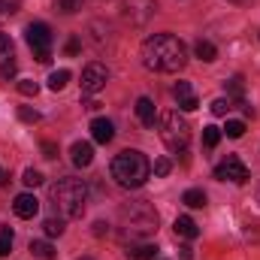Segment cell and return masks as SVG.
<instances>
[{"label": "cell", "mask_w": 260, "mask_h": 260, "mask_svg": "<svg viewBox=\"0 0 260 260\" xmlns=\"http://www.w3.org/2000/svg\"><path fill=\"white\" fill-rule=\"evenodd\" d=\"M142 64L154 73H179L188 64L185 43L173 34H154L142 43Z\"/></svg>", "instance_id": "6da1fadb"}, {"label": "cell", "mask_w": 260, "mask_h": 260, "mask_svg": "<svg viewBox=\"0 0 260 260\" xmlns=\"http://www.w3.org/2000/svg\"><path fill=\"white\" fill-rule=\"evenodd\" d=\"M151 176V164L142 151L136 148H127L121 154H115L112 160V179L121 185V188H142Z\"/></svg>", "instance_id": "7a4b0ae2"}, {"label": "cell", "mask_w": 260, "mask_h": 260, "mask_svg": "<svg viewBox=\"0 0 260 260\" xmlns=\"http://www.w3.org/2000/svg\"><path fill=\"white\" fill-rule=\"evenodd\" d=\"M52 206L64 218H82L88 206V185L82 179H61L52 185Z\"/></svg>", "instance_id": "3957f363"}, {"label": "cell", "mask_w": 260, "mask_h": 260, "mask_svg": "<svg viewBox=\"0 0 260 260\" xmlns=\"http://www.w3.org/2000/svg\"><path fill=\"white\" fill-rule=\"evenodd\" d=\"M121 221L130 236H148L157 230V212L148 200H136L130 206H121Z\"/></svg>", "instance_id": "277c9868"}, {"label": "cell", "mask_w": 260, "mask_h": 260, "mask_svg": "<svg viewBox=\"0 0 260 260\" xmlns=\"http://www.w3.org/2000/svg\"><path fill=\"white\" fill-rule=\"evenodd\" d=\"M157 121H160V139H164V145L170 151H185L191 145V127H188V121L176 109L164 112Z\"/></svg>", "instance_id": "5b68a950"}, {"label": "cell", "mask_w": 260, "mask_h": 260, "mask_svg": "<svg viewBox=\"0 0 260 260\" xmlns=\"http://www.w3.org/2000/svg\"><path fill=\"white\" fill-rule=\"evenodd\" d=\"M24 37H27V46L34 49V58H37L40 64H46V61L52 58V30H49V24L34 21V24H27Z\"/></svg>", "instance_id": "8992f818"}, {"label": "cell", "mask_w": 260, "mask_h": 260, "mask_svg": "<svg viewBox=\"0 0 260 260\" xmlns=\"http://www.w3.org/2000/svg\"><path fill=\"white\" fill-rule=\"evenodd\" d=\"M215 179L233 182V185H245V182L251 179V173H248V167H245L236 154H227V160H221V164L215 167Z\"/></svg>", "instance_id": "52a82bcc"}, {"label": "cell", "mask_w": 260, "mask_h": 260, "mask_svg": "<svg viewBox=\"0 0 260 260\" xmlns=\"http://www.w3.org/2000/svg\"><path fill=\"white\" fill-rule=\"evenodd\" d=\"M106 82H109V70L103 64H88L82 70V94H97V91H103L106 88Z\"/></svg>", "instance_id": "ba28073f"}, {"label": "cell", "mask_w": 260, "mask_h": 260, "mask_svg": "<svg viewBox=\"0 0 260 260\" xmlns=\"http://www.w3.org/2000/svg\"><path fill=\"white\" fill-rule=\"evenodd\" d=\"M154 12H157L154 0H124V18L130 24H148Z\"/></svg>", "instance_id": "9c48e42d"}, {"label": "cell", "mask_w": 260, "mask_h": 260, "mask_svg": "<svg viewBox=\"0 0 260 260\" xmlns=\"http://www.w3.org/2000/svg\"><path fill=\"white\" fill-rule=\"evenodd\" d=\"M12 209H15L18 218H34V215L40 212V200H37L34 194H18L15 203H12Z\"/></svg>", "instance_id": "30bf717a"}, {"label": "cell", "mask_w": 260, "mask_h": 260, "mask_svg": "<svg viewBox=\"0 0 260 260\" xmlns=\"http://www.w3.org/2000/svg\"><path fill=\"white\" fill-rule=\"evenodd\" d=\"M91 136H94V142H100V145L112 142V136H115L112 121H109V118H94V121H91Z\"/></svg>", "instance_id": "8fae6325"}, {"label": "cell", "mask_w": 260, "mask_h": 260, "mask_svg": "<svg viewBox=\"0 0 260 260\" xmlns=\"http://www.w3.org/2000/svg\"><path fill=\"white\" fill-rule=\"evenodd\" d=\"M70 157H73L76 167H91V160H94V148H91V142H73Z\"/></svg>", "instance_id": "7c38bea8"}, {"label": "cell", "mask_w": 260, "mask_h": 260, "mask_svg": "<svg viewBox=\"0 0 260 260\" xmlns=\"http://www.w3.org/2000/svg\"><path fill=\"white\" fill-rule=\"evenodd\" d=\"M136 118H139L145 127H154L157 112H154V103H151L148 97H139V100H136Z\"/></svg>", "instance_id": "4fadbf2b"}, {"label": "cell", "mask_w": 260, "mask_h": 260, "mask_svg": "<svg viewBox=\"0 0 260 260\" xmlns=\"http://www.w3.org/2000/svg\"><path fill=\"white\" fill-rule=\"evenodd\" d=\"M173 227H176V236H182V239H197L200 236V227L194 224V218H188V215H179Z\"/></svg>", "instance_id": "5bb4252c"}, {"label": "cell", "mask_w": 260, "mask_h": 260, "mask_svg": "<svg viewBox=\"0 0 260 260\" xmlns=\"http://www.w3.org/2000/svg\"><path fill=\"white\" fill-rule=\"evenodd\" d=\"M130 260H157V245H133L127 248Z\"/></svg>", "instance_id": "9a60e30c"}, {"label": "cell", "mask_w": 260, "mask_h": 260, "mask_svg": "<svg viewBox=\"0 0 260 260\" xmlns=\"http://www.w3.org/2000/svg\"><path fill=\"white\" fill-rule=\"evenodd\" d=\"M194 52H197V58H200V61H206V64H212V61L218 58V49H215L209 40H200V43L194 46Z\"/></svg>", "instance_id": "2e32d148"}, {"label": "cell", "mask_w": 260, "mask_h": 260, "mask_svg": "<svg viewBox=\"0 0 260 260\" xmlns=\"http://www.w3.org/2000/svg\"><path fill=\"white\" fill-rule=\"evenodd\" d=\"M182 203H185V206H191V209H203V206H206V194H203L200 188H191V191H185Z\"/></svg>", "instance_id": "e0dca14e"}, {"label": "cell", "mask_w": 260, "mask_h": 260, "mask_svg": "<svg viewBox=\"0 0 260 260\" xmlns=\"http://www.w3.org/2000/svg\"><path fill=\"white\" fill-rule=\"evenodd\" d=\"M30 254L40 260H55V248L49 242H30Z\"/></svg>", "instance_id": "ac0fdd59"}, {"label": "cell", "mask_w": 260, "mask_h": 260, "mask_svg": "<svg viewBox=\"0 0 260 260\" xmlns=\"http://www.w3.org/2000/svg\"><path fill=\"white\" fill-rule=\"evenodd\" d=\"M67 82H70V70H55V73L49 76V88H52V91H64Z\"/></svg>", "instance_id": "d6986e66"}, {"label": "cell", "mask_w": 260, "mask_h": 260, "mask_svg": "<svg viewBox=\"0 0 260 260\" xmlns=\"http://www.w3.org/2000/svg\"><path fill=\"white\" fill-rule=\"evenodd\" d=\"M221 136H224V133H221V127L209 124V127H203V145H206V148H215V145L221 142Z\"/></svg>", "instance_id": "ffe728a7"}, {"label": "cell", "mask_w": 260, "mask_h": 260, "mask_svg": "<svg viewBox=\"0 0 260 260\" xmlns=\"http://www.w3.org/2000/svg\"><path fill=\"white\" fill-rule=\"evenodd\" d=\"M43 230H46V236H49V239H55V236H61V233H64V221H61V218H46Z\"/></svg>", "instance_id": "44dd1931"}, {"label": "cell", "mask_w": 260, "mask_h": 260, "mask_svg": "<svg viewBox=\"0 0 260 260\" xmlns=\"http://www.w3.org/2000/svg\"><path fill=\"white\" fill-rule=\"evenodd\" d=\"M12 239H15L12 230H9V227H0V257H6V254L12 251Z\"/></svg>", "instance_id": "7402d4cb"}, {"label": "cell", "mask_w": 260, "mask_h": 260, "mask_svg": "<svg viewBox=\"0 0 260 260\" xmlns=\"http://www.w3.org/2000/svg\"><path fill=\"white\" fill-rule=\"evenodd\" d=\"M21 182H24L27 188H37V185H43V173L30 167V170H24V176H21Z\"/></svg>", "instance_id": "603a6c76"}, {"label": "cell", "mask_w": 260, "mask_h": 260, "mask_svg": "<svg viewBox=\"0 0 260 260\" xmlns=\"http://www.w3.org/2000/svg\"><path fill=\"white\" fill-rule=\"evenodd\" d=\"M221 133H227L230 139H239V136L245 133V121H236V118H233V121H227V127L221 130Z\"/></svg>", "instance_id": "cb8c5ba5"}, {"label": "cell", "mask_w": 260, "mask_h": 260, "mask_svg": "<svg viewBox=\"0 0 260 260\" xmlns=\"http://www.w3.org/2000/svg\"><path fill=\"white\" fill-rule=\"evenodd\" d=\"M18 91H21L24 97H37V94H40V85H37L34 79H21V82H18Z\"/></svg>", "instance_id": "d4e9b609"}, {"label": "cell", "mask_w": 260, "mask_h": 260, "mask_svg": "<svg viewBox=\"0 0 260 260\" xmlns=\"http://www.w3.org/2000/svg\"><path fill=\"white\" fill-rule=\"evenodd\" d=\"M173 94H176V100H179V103H182V100H188V97H194V91H191V82H176Z\"/></svg>", "instance_id": "484cf974"}, {"label": "cell", "mask_w": 260, "mask_h": 260, "mask_svg": "<svg viewBox=\"0 0 260 260\" xmlns=\"http://www.w3.org/2000/svg\"><path fill=\"white\" fill-rule=\"evenodd\" d=\"M233 109V103H230V97H218L215 103H212V115H227Z\"/></svg>", "instance_id": "4316f807"}, {"label": "cell", "mask_w": 260, "mask_h": 260, "mask_svg": "<svg viewBox=\"0 0 260 260\" xmlns=\"http://www.w3.org/2000/svg\"><path fill=\"white\" fill-rule=\"evenodd\" d=\"M18 118H21L24 124H37V121H40L43 115H40L37 109H30V106H21V109H18Z\"/></svg>", "instance_id": "83f0119b"}, {"label": "cell", "mask_w": 260, "mask_h": 260, "mask_svg": "<svg viewBox=\"0 0 260 260\" xmlns=\"http://www.w3.org/2000/svg\"><path fill=\"white\" fill-rule=\"evenodd\" d=\"M12 58V37L9 34H0V61Z\"/></svg>", "instance_id": "f1b7e54d"}, {"label": "cell", "mask_w": 260, "mask_h": 260, "mask_svg": "<svg viewBox=\"0 0 260 260\" xmlns=\"http://www.w3.org/2000/svg\"><path fill=\"white\" fill-rule=\"evenodd\" d=\"M151 170H154V176H170V170H173V164H170V157H157Z\"/></svg>", "instance_id": "f546056e"}, {"label": "cell", "mask_w": 260, "mask_h": 260, "mask_svg": "<svg viewBox=\"0 0 260 260\" xmlns=\"http://www.w3.org/2000/svg\"><path fill=\"white\" fill-rule=\"evenodd\" d=\"M82 3H85V0H58V9L70 15V12H79V9H82Z\"/></svg>", "instance_id": "4dcf8cb0"}, {"label": "cell", "mask_w": 260, "mask_h": 260, "mask_svg": "<svg viewBox=\"0 0 260 260\" xmlns=\"http://www.w3.org/2000/svg\"><path fill=\"white\" fill-rule=\"evenodd\" d=\"M0 76H3V79H12V76H15V61H12V58H6V61L0 64Z\"/></svg>", "instance_id": "1f68e13d"}, {"label": "cell", "mask_w": 260, "mask_h": 260, "mask_svg": "<svg viewBox=\"0 0 260 260\" xmlns=\"http://www.w3.org/2000/svg\"><path fill=\"white\" fill-rule=\"evenodd\" d=\"M79 49H82V43H79V37H70V40H67V55L73 58V55H79Z\"/></svg>", "instance_id": "d6a6232c"}, {"label": "cell", "mask_w": 260, "mask_h": 260, "mask_svg": "<svg viewBox=\"0 0 260 260\" xmlns=\"http://www.w3.org/2000/svg\"><path fill=\"white\" fill-rule=\"evenodd\" d=\"M43 157H58V148H55V142H43Z\"/></svg>", "instance_id": "836d02e7"}, {"label": "cell", "mask_w": 260, "mask_h": 260, "mask_svg": "<svg viewBox=\"0 0 260 260\" xmlns=\"http://www.w3.org/2000/svg\"><path fill=\"white\" fill-rule=\"evenodd\" d=\"M15 12V3L12 0H0V15H12Z\"/></svg>", "instance_id": "e575fe53"}, {"label": "cell", "mask_w": 260, "mask_h": 260, "mask_svg": "<svg viewBox=\"0 0 260 260\" xmlns=\"http://www.w3.org/2000/svg\"><path fill=\"white\" fill-rule=\"evenodd\" d=\"M179 106H182L185 112H194V109H197V106H200V103H197V97H188V100H182Z\"/></svg>", "instance_id": "d590c367"}, {"label": "cell", "mask_w": 260, "mask_h": 260, "mask_svg": "<svg viewBox=\"0 0 260 260\" xmlns=\"http://www.w3.org/2000/svg\"><path fill=\"white\" fill-rule=\"evenodd\" d=\"M227 88H230L233 94H242V79H239V76H236V79H230V85H227Z\"/></svg>", "instance_id": "8d00e7d4"}, {"label": "cell", "mask_w": 260, "mask_h": 260, "mask_svg": "<svg viewBox=\"0 0 260 260\" xmlns=\"http://www.w3.org/2000/svg\"><path fill=\"white\" fill-rule=\"evenodd\" d=\"M106 233H109V224L97 221V224H94V236H106Z\"/></svg>", "instance_id": "74e56055"}, {"label": "cell", "mask_w": 260, "mask_h": 260, "mask_svg": "<svg viewBox=\"0 0 260 260\" xmlns=\"http://www.w3.org/2000/svg\"><path fill=\"white\" fill-rule=\"evenodd\" d=\"M179 254H182V260H191L194 254H191V248H179Z\"/></svg>", "instance_id": "f35d334b"}, {"label": "cell", "mask_w": 260, "mask_h": 260, "mask_svg": "<svg viewBox=\"0 0 260 260\" xmlns=\"http://www.w3.org/2000/svg\"><path fill=\"white\" fill-rule=\"evenodd\" d=\"M3 182H6V173H3V167H0V185H3Z\"/></svg>", "instance_id": "ab89813d"}, {"label": "cell", "mask_w": 260, "mask_h": 260, "mask_svg": "<svg viewBox=\"0 0 260 260\" xmlns=\"http://www.w3.org/2000/svg\"><path fill=\"white\" fill-rule=\"evenodd\" d=\"M79 260H94V257H79Z\"/></svg>", "instance_id": "60d3db41"}, {"label": "cell", "mask_w": 260, "mask_h": 260, "mask_svg": "<svg viewBox=\"0 0 260 260\" xmlns=\"http://www.w3.org/2000/svg\"><path fill=\"white\" fill-rule=\"evenodd\" d=\"M257 203H260V188H257Z\"/></svg>", "instance_id": "b9f144b4"}]
</instances>
